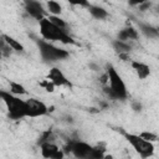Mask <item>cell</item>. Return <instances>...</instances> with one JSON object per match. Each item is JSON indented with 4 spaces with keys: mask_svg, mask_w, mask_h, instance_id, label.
I'll return each mask as SVG.
<instances>
[{
    "mask_svg": "<svg viewBox=\"0 0 159 159\" xmlns=\"http://www.w3.org/2000/svg\"><path fill=\"white\" fill-rule=\"evenodd\" d=\"M39 29H40V35L42 39L47 41H60L65 45H72L75 43L73 39L66 32L65 29L58 27L55 25L48 17H43L42 20L39 21Z\"/></svg>",
    "mask_w": 159,
    "mask_h": 159,
    "instance_id": "6da1fadb",
    "label": "cell"
},
{
    "mask_svg": "<svg viewBox=\"0 0 159 159\" xmlns=\"http://www.w3.org/2000/svg\"><path fill=\"white\" fill-rule=\"evenodd\" d=\"M0 97L7 109V116L10 119L19 120L22 118H27L26 99H21L19 96L11 93L10 91H0Z\"/></svg>",
    "mask_w": 159,
    "mask_h": 159,
    "instance_id": "7a4b0ae2",
    "label": "cell"
},
{
    "mask_svg": "<svg viewBox=\"0 0 159 159\" xmlns=\"http://www.w3.org/2000/svg\"><path fill=\"white\" fill-rule=\"evenodd\" d=\"M106 72L108 76V83L107 86L103 87L104 92L112 98L125 99L128 97V89H127L125 82L122 78V76L118 73V71L112 65H108Z\"/></svg>",
    "mask_w": 159,
    "mask_h": 159,
    "instance_id": "3957f363",
    "label": "cell"
},
{
    "mask_svg": "<svg viewBox=\"0 0 159 159\" xmlns=\"http://www.w3.org/2000/svg\"><path fill=\"white\" fill-rule=\"evenodd\" d=\"M37 47H39V51H40V55H41L42 60L48 61V62L65 60L70 56L68 51L55 46L53 43H51V41H47L45 39L37 40Z\"/></svg>",
    "mask_w": 159,
    "mask_h": 159,
    "instance_id": "277c9868",
    "label": "cell"
},
{
    "mask_svg": "<svg viewBox=\"0 0 159 159\" xmlns=\"http://www.w3.org/2000/svg\"><path fill=\"white\" fill-rule=\"evenodd\" d=\"M124 137L127 142L132 145V148L139 154L142 158H149L154 154V144L153 142H149L140 137L139 134H133V133H124Z\"/></svg>",
    "mask_w": 159,
    "mask_h": 159,
    "instance_id": "5b68a950",
    "label": "cell"
},
{
    "mask_svg": "<svg viewBox=\"0 0 159 159\" xmlns=\"http://www.w3.org/2000/svg\"><path fill=\"white\" fill-rule=\"evenodd\" d=\"M92 149V145L82 140H71L65 148L66 152H71L76 158H89Z\"/></svg>",
    "mask_w": 159,
    "mask_h": 159,
    "instance_id": "8992f818",
    "label": "cell"
},
{
    "mask_svg": "<svg viewBox=\"0 0 159 159\" xmlns=\"http://www.w3.org/2000/svg\"><path fill=\"white\" fill-rule=\"evenodd\" d=\"M27 118H37L43 117L50 112V107H47L42 101L37 98H27Z\"/></svg>",
    "mask_w": 159,
    "mask_h": 159,
    "instance_id": "52a82bcc",
    "label": "cell"
},
{
    "mask_svg": "<svg viewBox=\"0 0 159 159\" xmlns=\"http://www.w3.org/2000/svg\"><path fill=\"white\" fill-rule=\"evenodd\" d=\"M40 149H41V155L43 158H50V159H61L65 153L62 149H60L55 143H52L51 140L43 142L40 144Z\"/></svg>",
    "mask_w": 159,
    "mask_h": 159,
    "instance_id": "ba28073f",
    "label": "cell"
},
{
    "mask_svg": "<svg viewBox=\"0 0 159 159\" xmlns=\"http://www.w3.org/2000/svg\"><path fill=\"white\" fill-rule=\"evenodd\" d=\"M25 10L31 17H34L37 21H40L45 17L43 6L37 0H25Z\"/></svg>",
    "mask_w": 159,
    "mask_h": 159,
    "instance_id": "9c48e42d",
    "label": "cell"
},
{
    "mask_svg": "<svg viewBox=\"0 0 159 159\" xmlns=\"http://www.w3.org/2000/svg\"><path fill=\"white\" fill-rule=\"evenodd\" d=\"M47 78L55 84V86H71L70 80H67V77L65 76V73L58 68V67H52L48 71Z\"/></svg>",
    "mask_w": 159,
    "mask_h": 159,
    "instance_id": "30bf717a",
    "label": "cell"
},
{
    "mask_svg": "<svg viewBox=\"0 0 159 159\" xmlns=\"http://www.w3.org/2000/svg\"><path fill=\"white\" fill-rule=\"evenodd\" d=\"M130 66L139 80H147L150 76V67L142 61H132Z\"/></svg>",
    "mask_w": 159,
    "mask_h": 159,
    "instance_id": "8fae6325",
    "label": "cell"
},
{
    "mask_svg": "<svg viewBox=\"0 0 159 159\" xmlns=\"http://www.w3.org/2000/svg\"><path fill=\"white\" fill-rule=\"evenodd\" d=\"M88 12L91 14L92 17L97 19V20H104L108 17V11L102 7V6H98V5H89L88 7Z\"/></svg>",
    "mask_w": 159,
    "mask_h": 159,
    "instance_id": "7c38bea8",
    "label": "cell"
},
{
    "mask_svg": "<svg viewBox=\"0 0 159 159\" xmlns=\"http://www.w3.org/2000/svg\"><path fill=\"white\" fill-rule=\"evenodd\" d=\"M137 39H138V31L132 26L125 27L118 32V40H120V41L127 42L128 40H137Z\"/></svg>",
    "mask_w": 159,
    "mask_h": 159,
    "instance_id": "4fadbf2b",
    "label": "cell"
},
{
    "mask_svg": "<svg viewBox=\"0 0 159 159\" xmlns=\"http://www.w3.org/2000/svg\"><path fill=\"white\" fill-rule=\"evenodd\" d=\"M10 47H11V50L12 51H15V52H24V50H25V47H24V45L20 42V41H17L16 39H14L12 36H10V35H2V37H1Z\"/></svg>",
    "mask_w": 159,
    "mask_h": 159,
    "instance_id": "5bb4252c",
    "label": "cell"
},
{
    "mask_svg": "<svg viewBox=\"0 0 159 159\" xmlns=\"http://www.w3.org/2000/svg\"><path fill=\"white\" fill-rule=\"evenodd\" d=\"M139 30L140 32L148 37V39H157L159 37V31L158 29H155L154 26L152 25H148V24H139Z\"/></svg>",
    "mask_w": 159,
    "mask_h": 159,
    "instance_id": "9a60e30c",
    "label": "cell"
},
{
    "mask_svg": "<svg viewBox=\"0 0 159 159\" xmlns=\"http://www.w3.org/2000/svg\"><path fill=\"white\" fill-rule=\"evenodd\" d=\"M46 6H47V11L50 12V15H57V16H60L61 12H62V6L56 0H48L46 2Z\"/></svg>",
    "mask_w": 159,
    "mask_h": 159,
    "instance_id": "2e32d148",
    "label": "cell"
},
{
    "mask_svg": "<svg viewBox=\"0 0 159 159\" xmlns=\"http://www.w3.org/2000/svg\"><path fill=\"white\" fill-rule=\"evenodd\" d=\"M9 88H10V92L14 93V94H16V96H24V94L27 93L26 88L21 83L15 82V81H10L9 82Z\"/></svg>",
    "mask_w": 159,
    "mask_h": 159,
    "instance_id": "e0dca14e",
    "label": "cell"
},
{
    "mask_svg": "<svg viewBox=\"0 0 159 159\" xmlns=\"http://www.w3.org/2000/svg\"><path fill=\"white\" fill-rule=\"evenodd\" d=\"M113 48L118 52V53H128L130 51V45L127 43L125 41H120V40H116L113 41Z\"/></svg>",
    "mask_w": 159,
    "mask_h": 159,
    "instance_id": "ac0fdd59",
    "label": "cell"
},
{
    "mask_svg": "<svg viewBox=\"0 0 159 159\" xmlns=\"http://www.w3.org/2000/svg\"><path fill=\"white\" fill-rule=\"evenodd\" d=\"M48 19H50L55 25H57L58 27H61V29H65V30H66V27H67V22H66L62 17H60V16H57V15H50V16H48Z\"/></svg>",
    "mask_w": 159,
    "mask_h": 159,
    "instance_id": "d6986e66",
    "label": "cell"
},
{
    "mask_svg": "<svg viewBox=\"0 0 159 159\" xmlns=\"http://www.w3.org/2000/svg\"><path fill=\"white\" fill-rule=\"evenodd\" d=\"M139 135H140V137H143L144 139L149 140V142H155V140L158 139L157 134H154V133H152V132H148V130H144V132L139 133Z\"/></svg>",
    "mask_w": 159,
    "mask_h": 159,
    "instance_id": "ffe728a7",
    "label": "cell"
},
{
    "mask_svg": "<svg viewBox=\"0 0 159 159\" xmlns=\"http://www.w3.org/2000/svg\"><path fill=\"white\" fill-rule=\"evenodd\" d=\"M67 2H70L73 6H82V7H88L91 5L88 0H67Z\"/></svg>",
    "mask_w": 159,
    "mask_h": 159,
    "instance_id": "44dd1931",
    "label": "cell"
},
{
    "mask_svg": "<svg viewBox=\"0 0 159 159\" xmlns=\"http://www.w3.org/2000/svg\"><path fill=\"white\" fill-rule=\"evenodd\" d=\"M1 53H2V56H5V57H9L10 56V53H11V47L1 39Z\"/></svg>",
    "mask_w": 159,
    "mask_h": 159,
    "instance_id": "7402d4cb",
    "label": "cell"
},
{
    "mask_svg": "<svg viewBox=\"0 0 159 159\" xmlns=\"http://www.w3.org/2000/svg\"><path fill=\"white\" fill-rule=\"evenodd\" d=\"M41 86H42L47 92H53V89H55V87H56V86H55V84H53L48 78H47L46 81H43V82L41 83Z\"/></svg>",
    "mask_w": 159,
    "mask_h": 159,
    "instance_id": "603a6c76",
    "label": "cell"
},
{
    "mask_svg": "<svg viewBox=\"0 0 159 159\" xmlns=\"http://www.w3.org/2000/svg\"><path fill=\"white\" fill-rule=\"evenodd\" d=\"M150 6H152V2H150V0H149V1H145V2L140 4L138 7H139V10H140V11H145V10L150 9Z\"/></svg>",
    "mask_w": 159,
    "mask_h": 159,
    "instance_id": "cb8c5ba5",
    "label": "cell"
},
{
    "mask_svg": "<svg viewBox=\"0 0 159 159\" xmlns=\"http://www.w3.org/2000/svg\"><path fill=\"white\" fill-rule=\"evenodd\" d=\"M145 1H149V0H128V4L130 6H139L140 4L145 2Z\"/></svg>",
    "mask_w": 159,
    "mask_h": 159,
    "instance_id": "d4e9b609",
    "label": "cell"
},
{
    "mask_svg": "<svg viewBox=\"0 0 159 159\" xmlns=\"http://www.w3.org/2000/svg\"><path fill=\"white\" fill-rule=\"evenodd\" d=\"M132 108H133L135 112H138V111L142 109V104H140L139 102H133V103H132Z\"/></svg>",
    "mask_w": 159,
    "mask_h": 159,
    "instance_id": "484cf974",
    "label": "cell"
},
{
    "mask_svg": "<svg viewBox=\"0 0 159 159\" xmlns=\"http://www.w3.org/2000/svg\"><path fill=\"white\" fill-rule=\"evenodd\" d=\"M88 66H89V68H92V71H98V70H99V67H98L96 63H93V62H91Z\"/></svg>",
    "mask_w": 159,
    "mask_h": 159,
    "instance_id": "4316f807",
    "label": "cell"
},
{
    "mask_svg": "<svg viewBox=\"0 0 159 159\" xmlns=\"http://www.w3.org/2000/svg\"><path fill=\"white\" fill-rule=\"evenodd\" d=\"M157 12H159V5L157 6Z\"/></svg>",
    "mask_w": 159,
    "mask_h": 159,
    "instance_id": "83f0119b",
    "label": "cell"
}]
</instances>
